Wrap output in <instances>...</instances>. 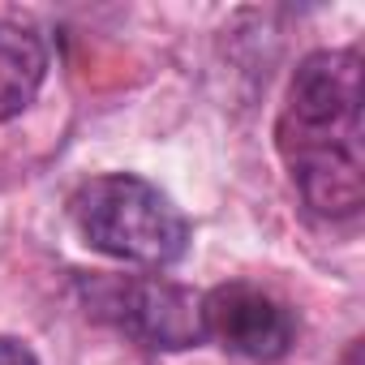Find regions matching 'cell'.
Here are the masks:
<instances>
[{
  "mask_svg": "<svg viewBox=\"0 0 365 365\" xmlns=\"http://www.w3.org/2000/svg\"><path fill=\"white\" fill-rule=\"evenodd\" d=\"M0 365H39V356L31 352V344H22L14 335H0Z\"/></svg>",
  "mask_w": 365,
  "mask_h": 365,
  "instance_id": "obj_6",
  "label": "cell"
},
{
  "mask_svg": "<svg viewBox=\"0 0 365 365\" xmlns=\"http://www.w3.org/2000/svg\"><path fill=\"white\" fill-rule=\"evenodd\" d=\"M202 339L250 361H275L297 344V318L254 284H220L202 297Z\"/></svg>",
  "mask_w": 365,
  "mask_h": 365,
  "instance_id": "obj_4",
  "label": "cell"
},
{
  "mask_svg": "<svg viewBox=\"0 0 365 365\" xmlns=\"http://www.w3.org/2000/svg\"><path fill=\"white\" fill-rule=\"evenodd\" d=\"M275 146L301 202L322 220H352L365 202L361 146V52H309L275 120Z\"/></svg>",
  "mask_w": 365,
  "mask_h": 365,
  "instance_id": "obj_1",
  "label": "cell"
},
{
  "mask_svg": "<svg viewBox=\"0 0 365 365\" xmlns=\"http://www.w3.org/2000/svg\"><path fill=\"white\" fill-rule=\"evenodd\" d=\"M48 65H52V52L39 31L0 18V125L22 116L35 103L48 78Z\"/></svg>",
  "mask_w": 365,
  "mask_h": 365,
  "instance_id": "obj_5",
  "label": "cell"
},
{
  "mask_svg": "<svg viewBox=\"0 0 365 365\" xmlns=\"http://www.w3.org/2000/svg\"><path fill=\"white\" fill-rule=\"evenodd\" d=\"M69 220L91 250L133 267L159 271L190 250V220L180 215V207L133 172L82 180L69 198Z\"/></svg>",
  "mask_w": 365,
  "mask_h": 365,
  "instance_id": "obj_2",
  "label": "cell"
},
{
  "mask_svg": "<svg viewBox=\"0 0 365 365\" xmlns=\"http://www.w3.org/2000/svg\"><path fill=\"white\" fill-rule=\"evenodd\" d=\"M78 297L91 318L116 327L142 348H194L202 344V297L159 275H78Z\"/></svg>",
  "mask_w": 365,
  "mask_h": 365,
  "instance_id": "obj_3",
  "label": "cell"
}]
</instances>
